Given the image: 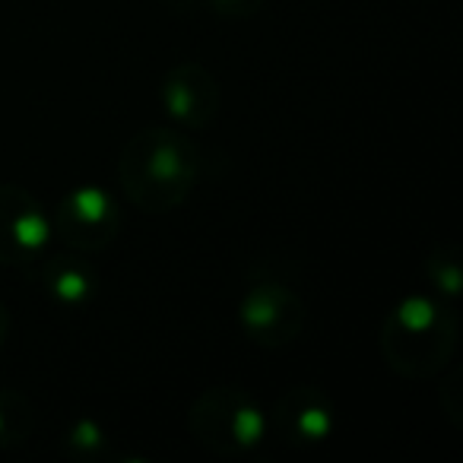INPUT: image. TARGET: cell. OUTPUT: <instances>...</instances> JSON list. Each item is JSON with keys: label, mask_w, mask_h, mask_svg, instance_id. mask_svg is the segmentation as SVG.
I'll return each instance as SVG.
<instances>
[{"label": "cell", "mask_w": 463, "mask_h": 463, "mask_svg": "<svg viewBox=\"0 0 463 463\" xmlns=\"http://www.w3.org/2000/svg\"><path fill=\"white\" fill-rule=\"evenodd\" d=\"M52 239V213L42 200L20 184H0V264L33 267Z\"/></svg>", "instance_id": "obj_5"}, {"label": "cell", "mask_w": 463, "mask_h": 463, "mask_svg": "<svg viewBox=\"0 0 463 463\" xmlns=\"http://www.w3.org/2000/svg\"><path fill=\"white\" fill-rule=\"evenodd\" d=\"M159 102L165 115L184 130H203L216 121L222 92L219 80L197 61H181L162 77Z\"/></svg>", "instance_id": "obj_7"}, {"label": "cell", "mask_w": 463, "mask_h": 463, "mask_svg": "<svg viewBox=\"0 0 463 463\" xmlns=\"http://www.w3.org/2000/svg\"><path fill=\"white\" fill-rule=\"evenodd\" d=\"M200 149L178 128H143L124 143L118 181L140 213H172L200 178Z\"/></svg>", "instance_id": "obj_1"}, {"label": "cell", "mask_w": 463, "mask_h": 463, "mask_svg": "<svg viewBox=\"0 0 463 463\" xmlns=\"http://www.w3.org/2000/svg\"><path fill=\"white\" fill-rule=\"evenodd\" d=\"M191 438L216 457H241L267 438V416L245 387H206L187 410Z\"/></svg>", "instance_id": "obj_3"}, {"label": "cell", "mask_w": 463, "mask_h": 463, "mask_svg": "<svg viewBox=\"0 0 463 463\" xmlns=\"http://www.w3.org/2000/svg\"><path fill=\"white\" fill-rule=\"evenodd\" d=\"M241 330L264 349H283L296 343L308 321L305 302L283 283H254L239 305Z\"/></svg>", "instance_id": "obj_6"}, {"label": "cell", "mask_w": 463, "mask_h": 463, "mask_svg": "<svg viewBox=\"0 0 463 463\" xmlns=\"http://www.w3.org/2000/svg\"><path fill=\"white\" fill-rule=\"evenodd\" d=\"M460 321L450 302L438 296H406L381 324V355L400 378H435L454 359Z\"/></svg>", "instance_id": "obj_2"}, {"label": "cell", "mask_w": 463, "mask_h": 463, "mask_svg": "<svg viewBox=\"0 0 463 463\" xmlns=\"http://www.w3.org/2000/svg\"><path fill=\"white\" fill-rule=\"evenodd\" d=\"M52 235L77 254L105 251L121 235V206L105 187L80 184L52 213Z\"/></svg>", "instance_id": "obj_4"}, {"label": "cell", "mask_w": 463, "mask_h": 463, "mask_svg": "<svg viewBox=\"0 0 463 463\" xmlns=\"http://www.w3.org/2000/svg\"><path fill=\"white\" fill-rule=\"evenodd\" d=\"M264 7V0H210V10L222 20H248Z\"/></svg>", "instance_id": "obj_13"}, {"label": "cell", "mask_w": 463, "mask_h": 463, "mask_svg": "<svg viewBox=\"0 0 463 463\" xmlns=\"http://www.w3.org/2000/svg\"><path fill=\"white\" fill-rule=\"evenodd\" d=\"M35 279H39L42 292L52 298L54 305L67 311H80L96 298L99 277L83 258L77 254H52L45 251L33 264Z\"/></svg>", "instance_id": "obj_9"}, {"label": "cell", "mask_w": 463, "mask_h": 463, "mask_svg": "<svg viewBox=\"0 0 463 463\" xmlns=\"http://www.w3.org/2000/svg\"><path fill=\"white\" fill-rule=\"evenodd\" d=\"M7 336H10V311L0 305V346L7 343Z\"/></svg>", "instance_id": "obj_14"}, {"label": "cell", "mask_w": 463, "mask_h": 463, "mask_svg": "<svg viewBox=\"0 0 463 463\" xmlns=\"http://www.w3.org/2000/svg\"><path fill=\"white\" fill-rule=\"evenodd\" d=\"M273 429L292 448H311L334 438L336 431V406L324 391L308 384L289 387L277 400L273 410Z\"/></svg>", "instance_id": "obj_8"}, {"label": "cell", "mask_w": 463, "mask_h": 463, "mask_svg": "<svg viewBox=\"0 0 463 463\" xmlns=\"http://www.w3.org/2000/svg\"><path fill=\"white\" fill-rule=\"evenodd\" d=\"M58 450L67 460H80V463H96V460H109L111 457V438L99 419L92 416H80L67 425V431L61 435Z\"/></svg>", "instance_id": "obj_10"}, {"label": "cell", "mask_w": 463, "mask_h": 463, "mask_svg": "<svg viewBox=\"0 0 463 463\" xmlns=\"http://www.w3.org/2000/svg\"><path fill=\"white\" fill-rule=\"evenodd\" d=\"M35 435V406L20 391H0V450L23 448Z\"/></svg>", "instance_id": "obj_11"}, {"label": "cell", "mask_w": 463, "mask_h": 463, "mask_svg": "<svg viewBox=\"0 0 463 463\" xmlns=\"http://www.w3.org/2000/svg\"><path fill=\"white\" fill-rule=\"evenodd\" d=\"M425 277H429L431 289L438 292V298L454 305L463 286L460 248L454 241H441V245L431 248V254L425 258Z\"/></svg>", "instance_id": "obj_12"}]
</instances>
